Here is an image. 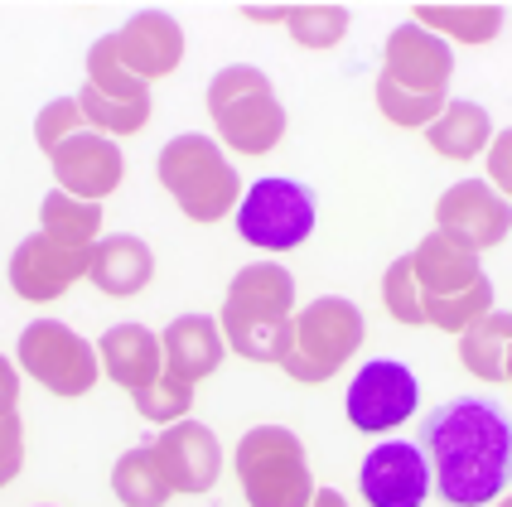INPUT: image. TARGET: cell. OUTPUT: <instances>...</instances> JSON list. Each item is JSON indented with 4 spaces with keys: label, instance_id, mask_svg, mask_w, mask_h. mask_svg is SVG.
<instances>
[{
    "label": "cell",
    "instance_id": "obj_29",
    "mask_svg": "<svg viewBox=\"0 0 512 507\" xmlns=\"http://www.w3.org/2000/svg\"><path fill=\"white\" fill-rule=\"evenodd\" d=\"M426 305V324H435L440 334H464L474 319H484L493 310V281L469 285L464 295H450V300H421Z\"/></svg>",
    "mask_w": 512,
    "mask_h": 507
},
{
    "label": "cell",
    "instance_id": "obj_20",
    "mask_svg": "<svg viewBox=\"0 0 512 507\" xmlns=\"http://www.w3.org/2000/svg\"><path fill=\"white\" fill-rule=\"evenodd\" d=\"M155 276V252L145 247V237L136 232H116V237H97L92 247V266H87V281L97 285L102 295L112 300H131L141 295Z\"/></svg>",
    "mask_w": 512,
    "mask_h": 507
},
{
    "label": "cell",
    "instance_id": "obj_2",
    "mask_svg": "<svg viewBox=\"0 0 512 507\" xmlns=\"http://www.w3.org/2000/svg\"><path fill=\"white\" fill-rule=\"evenodd\" d=\"M218 329L232 353H242L247 363L281 367L285 348H290V329H295V276L276 261L242 266L228 285Z\"/></svg>",
    "mask_w": 512,
    "mask_h": 507
},
{
    "label": "cell",
    "instance_id": "obj_10",
    "mask_svg": "<svg viewBox=\"0 0 512 507\" xmlns=\"http://www.w3.org/2000/svg\"><path fill=\"white\" fill-rule=\"evenodd\" d=\"M435 232H445L450 242L469 247V252H488V247L508 242L512 203L488 179H459L455 189L435 198Z\"/></svg>",
    "mask_w": 512,
    "mask_h": 507
},
{
    "label": "cell",
    "instance_id": "obj_21",
    "mask_svg": "<svg viewBox=\"0 0 512 507\" xmlns=\"http://www.w3.org/2000/svg\"><path fill=\"white\" fill-rule=\"evenodd\" d=\"M493 116L479 102H445V112L426 126V141L435 155L445 160H479L488 145H493Z\"/></svg>",
    "mask_w": 512,
    "mask_h": 507
},
{
    "label": "cell",
    "instance_id": "obj_11",
    "mask_svg": "<svg viewBox=\"0 0 512 507\" xmlns=\"http://www.w3.org/2000/svg\"><path fill=\"white\" fill-rule=\"evenodd\" d=\"M392 87L411 92V97H445L450 78H455V54L440 34L421 29L416 20H406L387 34V49H382V73Z\"/></svg>",
    "mask_w": 512,
    "mask_h": 507
},
{
    "label": "cell",
    "instance_id": "obj_34",
    "mask_svg": "<svg viewBox=\"0 0 512 507\" xmlns=\"http://www.w3.org/2000/svg\"><path fill=\"white\" fill-rule=\"evenodd\" d=\"M484 155H488V184L512 203V126L493 136V145H488Z\"/></svg>",
    "mask_w": 512,
    "mask_h": 507
},
{
    "label": "cell",
    "instance_id": "obj_32",
    "mask_svg": "<svg viewBox=\"0 0 512 507\" xmlns=\"http://www.w3.org/2000/svg\"><path fill=\"white\" fill-rule=\"evenodd\" d=\"M78 131H92L83 107H78V97H54L49 107H39V116H34V141H39L44 155H54L58 145L68 136H78Z\"/></svg>",
    "mask_w": 512,
    "mask_h": 507
},
{
    "label": "cell",
    "instance_id": "obj_30",
    "mask_svg": "<svg viewBox=\"0 0 512 507\" xmlns=\"http://www.w3.org/2000/svg\"><path fill=\"white\" fill-rule=\"evenodd\" d=\"M382 305L397 324H426V310H421V285H416V271H411V256H397L382 276Z\"/></svg>",
    "mask_w": 512,
    "mask_h": 507
},
{
    "label": "cell",
    "instance_id": "obj_5",
    "mask_svg": "<svg viewBox=\"0 0 512 507\" xmlns=\"http://www.w3.org/2000/svg\"><path fill=\"white\" fill-rule=\"evenodd\" d=\"M232 469H237L247 507H310L314 498L310 454L300 445V435L285 430V425L247 430L237 440Z\"/></svg>",
    "mask_w": 512,
    "mask_h": 507
},
{
    "label": "cell",
    "instance_id": "obj_27",
    "mask_svg": "<svg viewBox=\"0 0 512 507\" xmlns=\"http://www.w3.org/2000/svg\"><path fill=\"white\" fill-rule=\"evenodd\" d=\"M78 107H83L87 126L92 131H102V136H136V131H145L150 126V97L145 102H112V97H102V92H92V87H83L78 92Z\"/></svg>",
    "mask_w": 512,
    "mask_h": 507
},
{
    "label": "cell",
    "instance_id": "obj_36",
    "mask_svg": "<svg viewBox=\"0 0 512 507\" xmlns=\"http://www.w3.org/2000/svg\"><path fill=\"white\" fill-rule=\"evenodd\" d=\"M310 507H348V498H343V493H334V488H314Z\"/></svg>",
    "mask_w": 512,
    "mask_h": 507
},
{
    "label": "cell",
    "instance_id": "obj_28",
    "mask_svg": "<svg viewBox=\"0 0 512 507\" xmlns=\"http://www.w3.org/2000/svg\"><path fill=\"white\" fill-rule=\"evenodd\" d=\"M285 29L300 49H334L348 34V10L343 5H300L285 15Z\"/></svg>",
    "mask_w": 512,
    "mask_h": 507
},
{
    "label": "cell",
    "instance_id": "obj_25",
    "mask_svg": "<svg viewBox=\"0 0 512 507\" xmlns=\"http://www.w3.org/2000/svg\"><path fill=\"white\" fill-rule=\"evenodd\" d=\"M39 232L54 237L58 247H97V232H102V203H87L54 189L39 203Z\"/></svg>",
    "mask_w": 512,
    "mask_h": 507
},
{
    "label": "cell",
    "instance_id": "obj_14",
    "mask_svg": "<svg viewBox=\"0 0 512 507\" xmlns=\"http://www.w3.org/2000/svg\"><path fill=\"white\" fill-rule=\"evenodd\" d=\"M49 165H54V179H58L63 194L102 203V198H112L116 189H121L126 155H121V145H116L112 136H102V131H78V136H68V141L49 155Z\"/></svg>",
    "mask_w": 512,
    "mask_h": 507
},
{
    "label": "cell",
    "instance_id": "obj_8",
    "mask_svg": "<svg viewBox=\"0 0 512 507\" xmlns=\"http://www.w3.org/2000/svg\"><path fill=\"white\" fill-rule=\"evenodd\" d=\"M20 367L25 377H34L44 392L54 396H83L97 387L102 363H97V343H87L83 334H73L58 319H34L20 334Z\"/></svg>",
    "mask_w": 512,
    "mask_h": 507
},
{
    "label": "cell",
    "instance_id": "obj_33",
    "mask_svg": "<svg viewBox=\"0 0 512 507\" xmlns=\"http://www.w3.org/2000/svg\"><path fill=\"white\" fill-rule=\"evenodd\" d=\"M25 469V421L5 416L0 421V488L15 483V474Z\"/></svg>",
    "mask_w": 512,
    "mask_h": 507
},
{
    "label": "cell",
    "instance_id": "obj_26",
    "mask_svg": "<svg viewBox=\"0 0 512 507\" xmlns=\"http://www.w3.org/2000/svg\"><path fill=\"white\" fill-rule=\"evenodd\" d=\"M87 87L102 92V97H112V102H145L150 97V87L126 73V63L116 54V34H102L87 49Z\"/></svg>",
    "mask_w": 512,
    "mask_h": 507
},
{
    "label": "cell",
    "instance_id": "obj_6",
    "mask_svg": "<svg viewBox=\"0 0 512 507\" xmlns=\"http://www.w3.org/2000/svg\"><path fill=\"white\" fill-rule=\"evenodd\" d=\"M363 314L343 295H319L295 314L290 329V348L281 358V372L295 382H329L339 367L353 363V353L363 348Z\"/></svg>",
    "mask_w": 512,
    "mask_h": 507
},
{
    "label": "cell",
    "instance_id": "obj_22",
    "mask_svg": "<svg viewBox=\"0 0 512 507\" xmlns=\"http://www.w3.org/2000/svg\"><path fill=\"white\" fill-rule=\"evenodd\" d=\"M508 348H512V314L488 310L459 334V363L479 382H508Z\"/></svg>",
    "mask_w": 512,
    "mask_h": 507
},
{
    "label": "cell",
    "instance_id": "obj_19",
    "mask_svg": "<svg viewBox=\"0 0 512 507\" xmlns=\"http://www.w3.org/2000/svg\"><path fill=\"white\" fill-rule=\"evenodd\" d=\"M411 271H416V285H421V300H450V295H464L469 285L484 281L479 252L450 242L445 232H430L426 242L411 252Z\"/></svg>",
    "mask_w": 512,
    "mask_h": 507
},
{
    "label": "cell",
    "instance_id": "obj_15",
    "mask_svg": "<svg viewBox=\"0 0 512 507\" xmlns=\"http://www.w3.org/2000/svg\"><path fill=\"white\" fill-rule=\"evenodd\" d=\"M155 454H160V469H165L170 488L174 493H189V498L208 493V488L218 483V474H223V445H218V435L203 421H194V416L165 425V430L155 435Z\"/></svg>",
    "mask_w": 512,
    "mask_h": 507
},
{
    "label": "cell",
    "instance_id": "obj_9",
    "mask_svg": "<svg viewBox=\"0 0 512 507\" xmlns=\"http://www.w3.org/2000/svg\"><path fill=\"white\" fill-rule=\"evenodd\" d=\"M421 401V382L416 372L397 358H372V363L358 367V377L348 382V396H343V411H348V425L353 430H397V425L411 421Z\"/></svg>",
    "mask_w": 512,
    "mask_h": 507
},
{
    "label": "cell",
    "instance_id": "obj_16",
    "mask_svg": "<svg viewBox=\"0 0 512 507\" xmlns=\"http://www.w3.org/2000/svg\"><path fill=\"white\" fill-rule=\"evenodd\" d=\"M116 54L126 63L131 78H141L145 87L170 78L184 63V29L165 10H136L126 25L116 29Z\"/></svg>",
    "mask_w": 512,
    "mask_h": 507
},
{
    "label": "cell",
    "instance_id": "obj_12",
    "mask_svg": "<svg viewBox=\"0 0 512 507\" xmlns=\"http://www.w3.org/2000/svg\"><path fill=\"white\" fill-rule=\"evenodd\" d=\"M92 247H58L54 237L34 232L10 256V290L29 305H54L58 295H68L87 276Z\"/></svg>",
    "mask_w": 512,
    "mask_h": 507
},
{
    "label": "cell",
    "instance_id": "obj_35",
    "mask_svg": "<svg viewBox=\"0 0 512 507\" xmlns=\"http://www.w3.org/2000/svg\"><path fill=\"white\" fill-rule=\"evenodd\" d=\"M20 416V372L10 358H0V421Z\"/></svg>",
    "mask_w": 512,
    "mask_h": 507
},
{
    "label": "cell",
    "instance_id": "obj_31",
    "mask_svg": "<svg viewBox=\"0 0 512 507\" xmlns=\"http://www.w3.org/2000/svg\"><path fill=\"white\" fill-rule=\"evenodd\" d=\"M131 401H136V411H141L145 421L174 425V421H184V416L194 411V387H184V382H174V377H160L155 387L131 392Z\"/></svg>",
    "mask_w": 512,
    "mask_h": 507
},
{
    "label": "cell",
    "instance_id": "obj_24",
    "mask_svg": "<svg viewBox=\"0 0 512 507\" xmlns=\"http://www.w3.org/2000/svg\"><path fill=\"white\" fill-rule=\"evenodd\" d=\"M421 29L440 34L445 44H493L498 29H503V5H416L411 15Z\"/></svg>",
    "mask_w": 512,
    "mask_h": 507
},
{
    "label": "cell",
    "instance_id": "obj_7",
    "mask_svg": "<svg viewBox=\"0 0 512 507\" xmlns=\"http://www.w3.org/2000/svg\"><path fill=\"white\" fill-rule=\"evenodd\" d=\"M237 237L261 252H295L314 232V194L295 179H256L237 203Z\"/></svg>",
    "mask_w": 512,
    "mask_h": 507
},
{
    "label": "cell",
    "instance_id": "obj_1",
    "mask_svg": "<svg viewBox=\"0 0 512 507\" xmlns=\"http://www.w3.org/2000/svg\"><path fill=\"white\" fill-rule=\"evenodd\" d=\"M430 483L450 507H488L512 479V421L479 396L435 406L421 425Z\"/></svg>",
    "mask_w": 512,
    "mask_h": 507
},
{
    "label": "cell",
    "instance_id": "obj_23",
    "mask_svg": "<svg viewBox=\"0 0 512 507\" xmlns=\"http://www.w3.org/2000/svg\"><path fill=\"white\" fill-rule=\"evenodd\" d=\"M112 493L121 498V507H165L174 498L170 479L160 469V454L155 440H145L136 450H126L112 469Z\"/></svg>",
    "mask_w": 512,
    "mask_h": 507
},
{
    "label": "cell",
    "instance_id": "obj_3",
    "mask_svg": "<svg viewBox=\"0 0 512 507\" xmlns=\"http://www.w3.org/2000/svg\"><path fill=\"white\" fill-rule=\"evenodd\" d=\"M208 116L232 155H271L285 136V107L271 78L252 63H228L208 78Z\"/></svg>",
    "mask_w": 512,
    "mask_h": 507
},
{
    "label": "cell",
    "instance_id": "obj_4",
    "mask_svg": "<svg viewBox=\"0 0 512 507\" xmlns=\"http://www.w3.org/2000/svg\"><path fill=\"white\" fill-rule=\"evenodd\" d=\"M160 184L189 223H223L228 213H237V203L247 194L237 165L223 155V145L199 131L174 136L160 150Z\"/></svg>",
    "mask_w": 512,
    "mask_h": 507
},
{
    "label": "cell",
    "instance_id": "obj_38",
    "mask_svg": "<svg viewBox=\"0 0 512 507\" xmlns=\"http://www.w3.org/2000/svg\"><path fill=\"white\" fill-rule=\"evenodd\" d=\"M498 507H512V493H508V498H503V503H498Z\"/></svg>",
    "mask_w": 512,
    "mask_h": 507
},
{
    "label": "cell",
    "instance_id": "obj_18",
    "mask_svg": "<svg viewBox=\"0 0 512 507\" xmlns=\"http://www.w3.org/2000/svg\"><path fill=\"white\" fill-rule=\"evenodd\" d=\"M97 363L126 392H145L165 377V348L160 334H150L145 324H116L97 343Z\"/></svg>",
    "mask_w": 512,
    "mask_h": 507
},
{
    "label": "cell",
    "instance_id": "obj_13",
    "mask_svg": "<svg viewBox=\"0 0 512 507\" xmlns=\"http://www.w3.org/2000/svg\"><path fill=\"white\" fill-rule=\"evenodd\" d=\"M358 488L368 507H426L430 498V464L426 450L411 440H382L358 464Z\"/></svg>",
    "mask_w": 512,
    "mask_h": 507
},
{
    "label": "cell",
    "instance_id": "obj_37",
    "mask_svg": "<svg viewBox=\"0 0 512 507\" xmlns=\"http://www.w3.org/2000/svg\"><path fill=\"white\" fill-rule=\"evenodd\" d=\"M508 382H512V348H508Z\"/></svg>",
    "mask_w": 512,
    "mask_h": 507
},
{
    "label": "cell",
    "instance_id": "obj_17",
    "mask_svg": "<svg viewBox=\"0 0 512 507\" xmlns=\"http://www.w3.org/2000/svg\"><path fill=\"white\" fill-rule=\"evenodd\" d=\"M160 348H165V377L184 382V387H199L228 358V338L218 329V319H208V314L170 319V329L160 334Z\"/></svg>",
    "mask_w": 512,
    "mask_h": 507
}]
</instances>
